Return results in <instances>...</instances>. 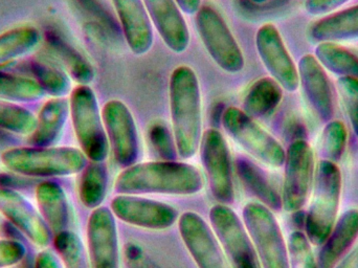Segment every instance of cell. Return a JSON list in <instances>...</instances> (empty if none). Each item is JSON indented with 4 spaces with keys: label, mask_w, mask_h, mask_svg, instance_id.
Here are the masks:
<instances>
[{
    "label": "cell",
    "mask_w": 358,
    "mask_h": 268,
    "mask_svg": "<svg viewBox=\"0 0 358 268\" xmlns=\"http://www.w3.org/2000/svg\"><path fill=\"white\" fill-rule=\"evenodd\" d=\"M202 188L201 173L193 164L159 160L134 164L122 171L115 181V191L125 195L187 196L199 193Z\"/></svg>",
    "instance_id": "1"
},
{
    "label": "cell",
    "mask_w": 358,
    "mask_h": 268,
    "mask_svg": "<svg viewBox=\"0 0 358 268\" xmlns=\"http://www.w3.org/2000/svg\"><path fill=\"white\" fill-rule=\"evenodd\" d=\"M170 113L178 155L189 160L199 150L202 137V104L199 80L195 71L180 65L169 82Z\"/></svg>",
    "instance_id": "2"
},
{
    "label": "cell",
    "mask_w": 358,
    "mask_h": 268,
    "mask_svg": "<svg viewBox=\"0 0 358 268\" xmlns=\"http://www.w3.org/2000/svg\"><path fill=\"white\" fill-rule=\"evenodd\" d=\"M2 164L10 172L36 178L66 177L81 173L87 157L75 147H15L2 152Z\"/></svg>",
    "instance_id": "3"
},
{
    "label": "cell",
    "mask_w": 358,
    "mask_h": 268,
    "mask_svg": "<svg viewBox=\"0 0 358 268\" xmlns=\"http://www.w3.org/2000/svg\"><path fill=\"white\" fill-rule=\"evenodd\" d=\"M315 172L313 200L306 214L305 231L310 244L322 246L338 220L343 178L338 164L329 160H320Z\"/></svg>",
    "instance_id": "4"
},
{
    "label": "cell",
    "mask_w": 358,
    "mask_h": 268,
    "mask_svg": "<svg viewBox=\"0 0 358 268\" xmlns=\"http://www.w3.org/2000/svg\"><path fill=\"white\" fill-rule=\"evenodd\" d=\"M69 115L80 149L87 160L105 162L110 146L98 99L90 85H77L71 90Z\"/></svg>",
    "instance_id": "5"
},
{
    "label": "cell",
    "mask_w": 358,
    "mask_h": 268,
    "mask_svg": "<svg viewBox=\"0 0 358 268\" xmlns=\"http://www.w3.org/2000/svg\"><path fill=\"white\" fill-rule=\"evenodd\" d=\"M242 214L261 267L290 268L287 244L273 211L252 202L244 206Z\"/></svg>",
    "instance_id": "6"
},
{
    "label": "cell",
    "mask_w": 358,
    "mask_h": 268,
    "mask_svg": "<svg viewBox=\"0 0 358 268\" xmlns=\"http://www.w3.org/2000/svg\"><path fill=\"white\" fill-rule=\"evenodd\" d=\"M221 124L231 139L252 157L273 168L284 166L286 151L283 146L242 109L225 108Z\"/></svg>",
    "instance_id": "7"
},
{
    "label": "cell",
    "mask_w": 358,
    "mask_h": 268,
    "mask_svg": "<svg viewBox=\"0 0 358 268\" xmlns=\"http://www.w3.org/2000/svg\"><path fill=\"white\" fill-rule=\"evenodd\" d=\"M195 15L198 35L215 64L231 75L243 71V52L219 12L212 6H201Z\"/></svg>",
    "instance_id": "8"
},
{
    "label": "cell",
    "mask_w": 358,
    "mask_h": 268,
    "mask_svg": "<svg viewBox=\"0 0 358 268\" xmlns=\"http://www.w3.org/2000/svg\"><path fill=\"white\" fill-rule=\"evenodd\" d=\"M208 216L231 268H262L250 234L233 209L216 204Z\"/></svg>",
    "instance_id": "9"
},
{
    "label": "cell",
    "mask_w": 358,
    "mask_h": 268,
    "mask_svg": "<svg viewBox=\"0 0 358 268\" xmlns=\"http://www.w3.org/2000/svg\"><path fill=\"white\" fill-rule=\"evenodd\" d=\"M282 204L286 212L302 210L315 179V153L308 141L294 139L286 151Z\"/></svg>",
    "instance_id": "10"
},
{
    "label": "cell",
    "mask_w": 358,
    "mask_h": 268,
    "mask_svg": "<svg viewBox=\"0 0 358 268\" xmlns=\"http://www.w3.org/2000/svg\"><path fill=\"white\" fill-rule=\"evenodd\" d=\"M199 151L215 199L227 206L233 204L235 200L233 164L227 139L219 130L210 128L202 134Z\"/></svg>",
    "instance_id": "11"
},
{
    "label": "cell",
    "mask_w": 358,
    "mask_h": 268,
    "mask_svg": "<svg viewBox=\"0 0 358 268\" xmlns=\"http://www.w3.org/2000/svg\"><path fill=\"white\" fill-rule=\"evenodd\" d=\"M103 122L115 162L128 168L138 157V134L136 120L125 103L110 100L102 111Z\"/></svg>",
    "instance_id": "12"
},
{
    "label": "cell",
    "mask_w": 358,
    "mask_h": 268,
    "mask_svg": "<svg viewBox=\"0 0 358 268\" xmlns=\"http://www.w3.org/2000/svg\"><path fill=\"white\" fill-rule=\"evenodd\" d=\"M178 230L198 268H231L213 230L199 214L183 213L178 218Z\"/></svg>",
    "instance_id": "13"
},
{
    "label": "cell",
    "mask_w": 358,
    "mask_h": 268,
    "mask_svg": "<svg viewBox=\"0 0 358 268\" xmlns=\"http://www.w3.org/2000/svg\"><path fill=\"white\" fill-rule=\"evenodd\" d=\"M256 46L259 57L271 77L286 92H296L300 86L298 66L294 64L275 24L266 23L258 29Z\"/></svg>",
    "instance_id": "14"
},
{
    "label": "cell",
    "mask_w": 358,
    "mask_h": 268,
    "mask_svg": "<svg viewBox=\"0 0 358 268\" xmlns=\"http://www.w3.org/2000/svg\"><path fill=\"white\" fill-rule=\"evenodd\" d=\"M111 211L127 225L152 231H164L173 227L179 216L178 209L165 202L125 194L113 198Z\"/></svg>",
    "instance_id": "15"
},
{
    "label": "cell",
    "mask_w": 358,
    "mask_h": 268,
    "mask_svg": "<svg viewBox=\"0 0 358 268\" xmlns=\"http://www.w3.org/2000/svg\"><path fill=\"white\" fill-rule=\"evenodd\" d=\"M87 242L90 268H120L117 223L107 206L92 210L87 223Z\"/></svg>",
    "instance_id": "16"
},
{
    "label": "cell",
    "mask_w": 358,
    "mask_h": 268,
    "mask_svg": "<svg viewBox=\"0 0 358 268\" xmlns=\"http://www.w3.org/2000/svg\"><path fill=\"white\" fill-rule=\"evenodd\" d=\"M0 214L38 248L50 246L52 233L39 210L10 188H0Z\"/></svg>",
    "instance_id": "17"
},
{
    "label": "cell",
    "mask_w": 358,
    "mask_h": 268,
    "mask_svg": "<svg viewBox=\"0 0 358 268\" xmlns=\"http://www.w3.org/2000/svg\"><path fill=\"white\" fill-rule=\"evenodd\" d=\"M299 80L307 102L323 123L334 120V104L329 79L313 55H304L298 63Z\"/></svg>",
    "instance_id": "18"
},
{
    "label": "cell",
    "mask_w": 358,
    "mask_h": 268,
    "mask_svg": "<svg viewBox=\"0 0 358 268\" xmlns=\"http://www.w3.org/2000/svg\"><path fill=\"white\" fill-rule=\"evenodd\" d=\"M147 12L162 40L171 52L182 54L189 45V27L176 0H144Z\"/></svg>",
    "instance_id": "19"
},
{
    "label": "cell",
    "mask_w": 358,
    "mask_h": 268,
    "mask_svg": "<svg viewBox=\"0 0 358 268\" xmlns=\"http://www.w3.org/2000/svg\"><path fill=\"white\" fill-rule=\"evenodd\" d=\"M130 50L144 56L153 45V25L144 0H111Z\"/></svg>",
    "instance_id": "20"
},
{
    "label": "cell",
    "mask_w": 358,
    "mask_h": 268,
    "mask_svg": "<svg viewBox=\"0 0 358 268\" xmlns=\"http://www.w3.org/2000/svg\"><path fill=\"white\" fill-rule=\"evenodd\" d=\"M358 237V209H349L336 220L331 233L322 244L317 267L336 268Z\"/></svg>",
    "instance_id": "21"
},
{
    "label": "cell",
    "mask_w": 358,
    "mask_h": 268,
    "mask_svg": "<svg viewBox=\"0 0 358 268\" xmlns=\"http://www.w3.org/2000/svg\"><path fill=\"white\" fill-rule=\"evenodd\" d=\"M36 200L42 218L52 235L69 230L71 206L64 189L54 181H44L36 188Z\"/></svg>",
    "instance_id": "22"
},
{
    "label": "cell",
    "mask_w": 358,
    "mask_h": 268,
    "mask_svg": "<svg viewBox=\"0 0 358 268\" xmlns=\"http://www.w3.org/2000/svg\"><path fill=\"white\" fill-rule=\"evenodd\" d=\"M69 115V101L52 98L46 101L37 115V126L29 135L35 147H52L58 143Z\"/></svg>",
    "instance_id": "23"
},
{
    "label": "cell",
    "mask_w": 358,
    "mask_h": 268,
    "mask_svg": "<svg viewBox=\"0 0 358 268\" xmlns=\"http://www.w3.org/2000/svg\"><path fill=\"white\" fill-rule=\"evenodd\" d=\"M308 35L313 41L319 43L358 39V4L315 21L311 24Z\"/></svg>",
    "instance_id": "24"
},
{
    "label": "cell",
    "mask_w": 358,
    "mask_h": 268,
    "mask_svg": "<svg viewBox=\"0 0 358 268\" xmlns=\"http://www.w3.org/2000/svg\"><path fill=\"white\" fill-rule=\"evenodd\" d=\"M45 44L50 54L61 63L65 73L78 85H90L96 77L92 63L73 45L54 33L46 34Z\"/></svg>",
    "instance_id": "25"
},
{
    "label": "cell",
    "mask_w": 358,
    "mask_h": 268,
    "mask_svg": "<svg viewBox=\"0 0 358 268\" xmlns=\"http://www.w3.org/2000/svg\"><path fill=\"white\" fill-rule=\"evenodd\" d=\"M283 88L271 77H263L252 84L242 104V111L252 119L273 113L283 99Z\"/></svg>",
    "instance_id": "26"
},
{
    "label": "cell",
    "mask_w": 358,
    "mask_h": 268,
    "mask_svg": "<svg viewBox=\"0 0 358 268\" xmlns=\"http://www.w3.org/2000/svg\"><path fill=\"white\" fill-rule=\"evenodd\" d=\"M236 170L243 185L260 200L261 204L275 212H279L283 209L282 196L271 185L263 171L254 162L245 158H239L236 162Z\"/></svg>",
    "instance_id": "27"
},
{
    "label": "cell",
    "mask_w": 358,
    "mask_h": 268,
    "mask_svg": "<svg viewBox=\"0 0 358 268\" xmlns=\"http://www.w3.org/2000/svg\"><path fill=\"white\" fill-rule=\"evenodd\" d=\"M108 169L105 162H90L82 171L79 183V197L85 208H100L108 189Z\"/></svg>",
    "instance_id": "28"
},
{
    "label": "cell",
    "mask_w": 358,
    "mask_h": 268,
    "mask_svg": "<svg viewBox=\"0 0 358 268\" xmlns=\"http://www.w3.org/2000/svg\"><path fill=\"white\" fill-rule=\"evenodd\" d=\"M41 35L31 25L15 27L0 34V66L29 54L39 44Z\"/></svg>",
    "instance_id": "29"
},
{
    "label": "cell",
    "mask_w": 358,
    "mask_h": 268,
    "mask_svg": "<svg viewBox=\"0 0 358 268\" xmlns=\"http://www.w3.org/2000/svg\"><path fill=\"white\" fill-rule=\"evenodd\" d=\"M313 56L330 73L340 78L358 79V57L338 43L321 42L315 46Z\"/></svg>",
    "instance_id": "30"
},
{
    "label": "cell",
    "mask_w": 358,
    "mask_h": 268,
    "mask_svg": "<svg viewBox=\"0 0 358 268\" xmlns=\"http://www.w3.org/2000/svg\"><path fill=\"white\" fill-rule=\"evenodd\" d=\"M45 96L33 78L0 71V100L12 103L38 102Z\"/></svg>",
    "instance_id": "31"
},
{
    "label": "cell",
    "mask_w": 358,
    "mask_h": 268,
    "mask_svg": "<svg viewBox=\"0 0 358 268\" xmlns=\"http://www.w3.org/2000/svg\"><path fill=\"white\" fill-rule=\"evenodd\" d=\"M29 69L33 79L41 86L45 94L52 98H65L71 94V78L63 69L39 61H31Z\"/></svg>",
    "instance_id": "32"
},
{
    "label": "cell",
    "mask_w": 358,
    "mask_h": 268,
    "mask_svg": "<svg viewBox=\"0 0 358 268\" xmlns=\"http://www.w3.org/2000/svg\"><path fill=\"white\" fill-rule=\"evenodd\" d=\"M52 242L64 268H90L85 246L75 232H61L54 235Z\"/></svg>",
    "instance_id": "33"
},
{
    "label": "cell",
    "mask_w": 358,
    "mask_h": 268,
    "mask_svg": "<svg viewBox=\"0 0 358 268\" xmlns=\"http://www.w3.org/2000/svg\"><path fill=\"white\" fill-rule=\"evenodd\" d=\"M37 126V117L17 103L0 100V128L18 135H31Z\"/></svg>",
    "instance_id": "34"
},
{
    "label": "cell",
    "mask_w": 358,
    "mask_h": 268,
    "mask_svg": "<svg viewBox=\"0 0 358 268\" xmlns=\"http://www.w3.org/2000/svg\"><path fill=\"white\" fill-rule=\"evenodd\" d=\"M348 130L343 122L331 120L326 123L320 141V154L322 160L338 162L346 151Z\"/></svg>",
    "instance_id": "35"
},
{
    "label": "cell",
    "mask_w": 358,
    "mask_h": 268,
    "mask_svg": "<svg viewBox=\"0 0 358 268\" xmlns=\"http://www.w3.org/2000/svg\"><path fill=\"white\" fill-rule=\"evenodd\" d=\"M287 248L290 268H319L310 242L303 232L290 234Z\"/></svg>",
    "instance_id": "36"
},
{
    "label": "cell",
    "mask_w": 358,
    "mask_h": 268,
    "mask_svg": "<svg viewBox=\"0 0 358 268\" xmlns=\"http://www.w3.org/2000/svg\"><path fill=\"white\" fill-rule=\"evenodd\" d=\"M336 84L343 106L358 139V79L338 78Z\"/></svg>",
    "instance_id": "37"
},
{
    "label": "cell",
    "mask_w": 358,
    "mask_h": 268,
    "mask_svg": "<svg viewBox=\"0 0 358 268\" xmlns=\"http://www.w3.org/2000/svg\"><path fill=\"white\" fill-rule=\"evenodd\" d=\"M149 136L153 148L163 160H176L178 152L176 139L165 124L157 123L151 126Z\"/></svg>",
    "instance_id": "38"
},
{
    "label": "cell",
    "mask_w": 358,
    "mask_h": 268,
    "mask_svg": "<svg viewBox=\"0 0 358 268\" xmlns=\"http://www.w3.org/2000/svg\"><path fill=\"white\" fill-rule=\"evenodd\" d=\"M27 248L21 242L0 239V268L15 267L24 259Z\"/></svg>",
    "instance_id": "39"
},
{
    "label": "cell",
    "mask_w": 358,
    "mask_h": 268,
    "mask_svg": "<svg viewBox=\"0 0 358 268\" xmlns=\"http://www.w3.org/2000/svg\"><path fill=\"white\" fill-rule=\"evenodd\" d=\"M350 0H305V10L311 16H323L340 8Z\"/></svg>",
    "instance_id": "40"
},
{
    "label": "cell",
    "mask_w": 358,
    "mask_h": 268,
    "mask_svg": "<svg viewBox=\"0 0 358 268\" xmlns=\"http://www.w3.org/2000/svg\"><path fill=\"white\" fill-rule=\"evenodd\" d=\"M35 268H64L50 251H42L36 258Z\"/></svg>",
    "instance_id": "41"
},
{
    "label": "cell",
    "mask_w": 358,
    "mask_h": 268,
    "mask_svg": "<svg viewBox=\"0 0 358 268\" xmlns=\"http://www.w3.org/2000/svg\"><path fill=\"white\" fill-rule=\"evenodd\" d=\"M182 13L187 15H195L201 8V0H176Z\"/></svg>",
    "instance_id": "42"
},
{
    "label": "cell",
    "mask_w": 358,
    "mask_h": 268,
    "mask_svg": "<svg viewBox=\"0 0 358 268\" xmlns=\"http://www.w3.org/2000/svg\"><path fill=\"white\" fill-rule=\"evenodd\" d=\"M336 268H358V246L343 258Z\"/></svg>",
    "instance_id": "43"
},
{
    "label": "cell",
    "mask_w": 358,
    "mask_h": 268,
    "mask_svg": "<svg viewBox=\"0 0 358 268\" xmlns=\"http://www.w3.org/2000/svg\"><path fill=\"white\" fill-rule=\"evenodd\" d=\"M252 1L256 4H263L265 3V2L268 1V0H252Z\"/></svg>",
    "instance_id": "44"
}]
</instances>
